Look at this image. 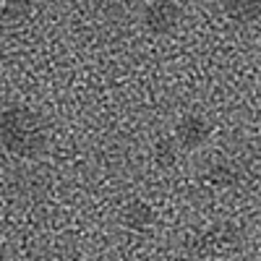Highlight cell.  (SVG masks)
Listing matches in <instances>:
<instances>
[{
	"label": "cell",
	"instance_id": "obj_1",
	"mask_svg": "<svg viewBox=\"0 0 261 261\" xmlns=\"http://www.w3.org/2000/svg\"><path fill=\"white\" fill-rule=\"evenodd\" d=\"M0 146L21 160H34L47 149V125L27 105H6L0 110Z\"/></svg>",
	"mask_w": 261,
	"mask_h": 261
},
{
	"label": "cell",
	"instance_id": "obj_2",
	"mask_svg": "<svg viewBox=\"0 0 261 261\" xmlns=\"http://www.w3.org/2000/svg\"><path fill=\"white\" fill-rule=\"evenodd\" d=\"M180 24V6L175 0H149L141 11V27L151 37L172 34Z\"/></svg>",
	"mask_w": 261,
	"mask_h": 261
},
{
	"label": "cell",
	"instance_id": "obj_3",
	"mask_svg": "<svg viewBox=\"0 0 261 261\" xmlns=\"http://www.w3.org/2000/svg\"><path fill=\"white\" fill-rule=\"evenodd\" d=\"M209 134H212V123L199 113H188L175 123V141L186 151H193V149L204 146L209 141Z\"/></svg>",
	"mask_w": 261,
	"mask_h": 261
},
{
	"label": "cell",
	"instance_id": "obj_4",
	"mask_svg": "<svg viewBox=\"0 0 261 261\" xmlns=\"http://www.w3.org/2000/svg\"><path fill=\"white\" fill-rule=\"evenodd\" d=\"M120 222H123V227L134 230V232H146L151 225H154V209L141 199H134V201H128L123 206Z\"/></svg>",
	"mask_w": 261,
	"mask_h": 261
},
{
	"label": "cell",
	"instance_id": "obj_5",
	"mask_svg": "<svg viewBox=\"0 0 261 261\" xmlns=\"http://www.w3.org/2000/svg\"><path fill=\"white\" fill-rule=\"evenodd\" d=\"M204 178L214 191H230V188L238 186V180H241V167L230 160H217L206 167Z\"/></svg>",
	"mask_w": 261,
	"mask_h": 261
},
{
	"label": "cell",
	"instance_id": "obj_6",
	"mask_svg": "<svg viewBox=\"0 0 261 261\" xmlns=\"http://www.w3.org/2000/svg\"><path fill=\"white\" fill-rule=\"evenodd\" d=\"M222 13L238 27H248L261 18V0H222Z\"/></svg>",
	"mask_w": 261,
	"mask_h": 261
},
{
	"label": "cell",
	"instance_id": "obj_7",
	"mask_svg": "<svg viewBox=\"0 0 261 261\" xmlns=\"http://www.w3.org/2000/svg\"><path fill=\"white\" fill-rule=\"evenodd\" d=\"M227 248V235L222 227H217V230H206L201 235H196L193 238V243L188 246V251L193 256H199V258H212L217 253H222Z\"/></svg>",
	"mask_w": 261,
	"mask_h": 261
},
{
	"label": "cell",
	"instance_id": "obj_8",
	"mask_svg": "<svg viewBox=\"0 0 261 261\" xmlns=\"http://www.w3.org/2000/svg\"><path fill=\"white\" fill-rule=\"evenodd\" d=\"M37 8V0H0V13H3L6 21L11 24H18L34 13Z\"/></svg>",
	"mask_w": 261,
	"mask_h": 261
},
{
	"label": "cell",
	"instance_id": "obj_9",
	"mask_svg": "<svg viewBox=\"0 0 261 261\" xmlns=\"http://www.w3.org/2000/svg\"><path fill=\"white\" fill-rule=\"evenodd\" d=\"M178 149H180V144L175 141V139H162V141H157L154 144V162L160 165V167H172L178 162Z\"/></svg>",
	"mask_w": 261,
	"mask_h": 261
}]
</instances>
